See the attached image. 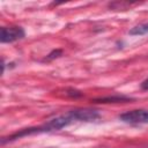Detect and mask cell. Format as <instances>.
Returning <instances> with one entry per match:
<instances>
[{"mask_svg":"<svg viewBox=\"0 0 148 148\" xmlns=\"http://www.w3.org/2000/svg\"><path fill=\"white\" fill-rule=\"evenodd\" d=\"M146 148H148V147H146Z\"/></svg>","mask_w":148,"mask_h":148,"instance_id":"cell-8","label":"cell"},{"mask_svg":"<svg viewBox=\"0 0 148 148\" xmlns=\"http://www.w3.org/2000/svg\"><path fill=\"white\" fill-rule=\"evenodd\" d=\"M130 97L126 96H112V97H104V98H98L95 99V102L99 103H110V102H123V101H130Z\"/></svg>","mask_w":148,"mask_h":148,"instance_id":"cell-5","label":"cell"},{"mask_svg":"<svg viewBox=\"0 0 148 148\" xmlns=\"http://www.w3.org/2000/svg\"><path fill=\"white\" fill-rule=\"evenodd\" d=\"M141 89L148 90V77H147L145 81H142V83H141Z\"/></svg>","mask_w":148,"mask_h":148,"instance_id":"cell-7","label":"cell"},{"mask_svg":"<svg viewBox=\"0 0 148 148\" xmlns=\"http://www.w3.org/2000/svg\"><path fill=\"white\" fill-rule=\"evenodd\" d=\"M73 121H84V123H92L101 118V114L97 110L94 109H75L68 111Z\"/></svg>","mask_w":148,"mask_h":148,"instance_id":"cell-2","label":"cell"},{"mask_svg":"<svg viewBox=\"0 0 148 148\" xmlns=\"http://www.w3.org/2000/svg\"><path fill=\"white\" fill-rule=\"evenodd\" d=\"M118 118L123 123H126V124H130V125L148 124V110L138 109V110L126 111V112L119 114Z\"/></svg>","mask_w":148,"mask_h":148,"instance_id":"cell-1","label":"cell"},{"mask_svg":"<svg viewBox=\"0 0 148 148\" xmlns=\"http://www.w3.org/2000/svg\"><path fill=\"white\" fill-rule=\"evenodd\" d=\"M61 50H54V51H52L50 54H47L46 56V58L44 59L45 61H49V60H52V59H54V58H57V57H59V56H61Z\"/></svg>","mask_w":148,"mask_h":148,"instance_id":"cell-6","label":"cell"},{"mask_svg":"<svg viewBox=\"0 0 148 148\" xmlns=\"http://www.w3.org/2000/svg\"><path fill=\"white\" fill-rule=\"evenodd\" d=\"M25 36V31L21 27H2L1 28V43H13L22 39Z\"/></svg>","mask_w":148,"mask_h":148,"instance_id":"cell-3","label":"cell"},{"mask_svg":"<svg viewBox=\"0 0 148 148\" xmlns=\"http://www.w3.org/2000/svg\"><path fill=\"white\" fill-rule=\"evenodd\" d=\"M130 35L132 36H141V35H147L148 34V22L147 23H142L139 25H135L134 28H132L128 31Z\"/></svg>","mask_w":148,"mask_h":148,"instance_id":"cell-4","label":"cell"}]
</instances>
